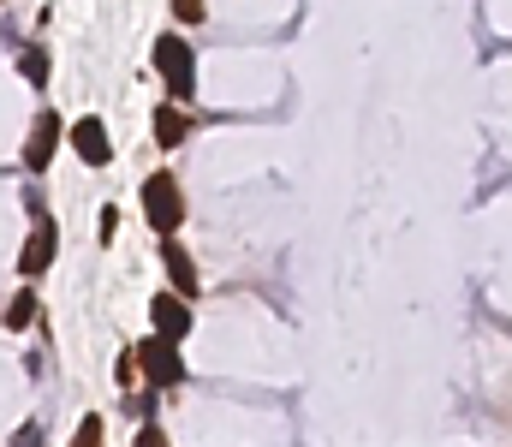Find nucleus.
Wrapping results in <instances>:
<instances>
[{"mask_svg": "<svg viewBox=\"0 0 512 447\" xmlns=\"http://www.w3.org/2000/svg\"><path fill=\"white\" fill-rule=\"evenodd\" d=\"M12 447H42V424H24V430L12 436Z\"/></svg>", "mask_w": 512, "mask_h": 447, "instance_id": "dca6fc26", "label": "nucleus"}, {"mask_svg": "<svg viewBox=\"0 0 512 447\" xmlns=\"http://www.w3.org/2000/svg\"><path fill=\"white\" fill-rule=\"evenodd\" d=\"M161 263H167V287H173V293L185 298V304H191V298L203 293V275H197L191 251H185L179 239H161Z\"/></svg>", "mask_w": 512, "mask_h": 447, "instance_id": "0eeeda50", "label": "nucleus"}, {"mask_svg": "<svg viewBox=\"0 0 512 447\" xmlns=\"http://www.w3.org/2000/svg\"><path fill=\"white\" fill-rule=\"evenodd\" d=\"M143 215H149L155 239H179V227H185V191H179L173 173H149L143 179Z\"/></svg>", "mask_w": 512, "mask_h": 447, "instance_id": "f257e3e1", "label": "nucleus"}, {"mask_svg": "<svg viewBox=\"0 0 512 447\" xmlns=\"http://www.w3.org/2000/svg\"><path fill=\"white\" fill-rule=\"evenodd\" d=\"M18 72H24L30 84H48V54H42V48H24V54H18Z\"/></svg>", "mask_w": 512, "mask_h": 447, "instance_id": "f8f14e48", "label": "nucleus"}, {"mask_svg": "<svg viewBox=\"0 0 512 447\" xmlns=\"http://www.w3.org/2000/svg\"><path fill=\"white\" fill-rule=\"evenodd\" d=\"M173 18L179 24H203V0H173Z\"/></svg>", "mask_w": 512, "mask_h": 447, "instance_id": "4468645a", "label": "nucleus"}, {"mask_svg": "<svg viewBox=\"0 0 512 447\" xmlns=\"http://www.w3.org/2000/svg\"><path fill=\"white\" fill-rule=\"evenodd\" d=\"M66 144L78 149V161H84V167H108V161H114V138H108V126H102L96 114H90V120H78V126L66 132Z\"/></svg>", "mask_w": 512, "mask_h": 447, "instance_id": "423d86ee", "label": "nucleus"}, {"mask_svg": "<svg viewBox=\"0 0 512 447\" xmlns=\"http://www.w3.org/2000/svg\"><path fill=\"white\" fill-rule=\"evenodd\" d=\"M30 322H36V293H30V287H18V298L6 304V328H12V334H24Z\"/></svg>", "mask_w": 512, "mask_h": 447, "instance_id": "1a4fd4ad", "label": "nucleus"}, {"mask_svg": "<svg viewBox=\"0 0 512 447\" xmlns=\"http://www.w3.org/2000/svg\"><path fill=\"white\" fill-rule=\"evenodd\" d=\"M155 144H161V149L185 144V120H179L173 108H155Z\"/></svg>", "mask_w": 512, "mask_h": 447, "instance_id": "9d476101", "label": "nucleus"}, {"mask_svg": "<svg viewBox=\"0 0 512 447\" xmlns=\"http://www.w3.org/2000/svg\"><path fill=\"white\" fill-rule=\"evenodd\" d=\"M102 442H108V424H102V412H90V418H78V430H72L66 447H102Z\"/></svg>", "mask_w": 512, "mask_h": 447, "instance_id": "9b49d317", "label": "nucleus"}, {"mask_svg": "<svg viewBox=\"0 0 512 447\" xmlns=\"http://www.w3.org/2000/svg\"><path fill=\"white\" fill-rule=\"evenodd\" d=\"M66 138V126H60V114H36V126H30V144H24V167L30 173H42L48 161H54V149Z\"/></svg>", "mask_w": 512, "mask_h": 447, "instance_id": "6e6552de", "label": "nucleus"}, {"mask_svg": "<svg viewBox=\"0 0 512 447\" xmlns=\"http://www.w3.org/2000/svg\"><path fill=\"white\" fill-rule=\"evenodd\" d=\"M149 322H155V328H149L155 340L179 346V340L191 334V304H185L179 293H155V304H149Z\"/></svg>", "mask_w": 512, "mask_h": 447, "instance_id": "39448f33", "label": "nucleus"}, {"mask_svg": "<svg viewBox=\"0 0 512 447\" xmlns=\"http://www.w3.org/2000/svg\"><path fill=\"white\" fill-rule=\"evenodd\" d=\"M54 251H60V227H54L48 215H36V227H30V239H24V251H18V275H24V281L48 275Z\"/></svg>", "mask_w": 512, "mask_h": 447, "instance_id": "20e7f679", "label": "nucleus"}, {"mask_svg": "<svg viewBox=\"0 0 512 447\" xmlns=\"http://www.w3.org/2000/svg\"><path fill=\"white\" fill-rule=\"evenodd\" d=\"M131 358H137V370H143L149 388H179V382H185V358H179V346H167V340H155V334H143V340L131 346Z\"/></svg>", "mask_w": 512, "mask_h": 447, "instance_id": "f03ea898", "label": "nucleus"}, {"mask_svg": "<svg viewBox=\"0 0 512 447\" xmlns=\"http://www.w3.org/2000/svg\"><path fill=\"white\" fill-rule=\"evenodd\" d=\"M114 233H120V209L108 203V209H102V245H114Z\"/></svg>", "mask_w": 512, "mask_h": 447, "instance_id": "2eb2a0df", "label": "nucleus"}, {"mask_svg": "<svg viewBox=\"0 0 512 447\" xmlns=\"http://www.w3.org/2000/svg\"><path fill=\"white\" fill-rule=\"evenodd\" d=\"M155 72L167 78V90H173V96H191V90H197L191 42H185V36H161V42H155Z\"/></svg>", "mask_w": 512, "mask_h": 447, "instance_id": "7ed1b4c3", "label": "nucleus"}, {"mask_svg": "<svg viewBox=\"0 0 512 447\" xmlns=\"http://www.w3.org/2000/svg\"><path fill=\"white\" fill-rule=\"evenodd\" d=\"M131 447H173V442H167V430H161V424H143V430L131 436Z\"/></svg>", "mask_w": 512, "mask_h": 447, "instance_id": "ddd939ff", "label": "nucleus"}]
</instances>
